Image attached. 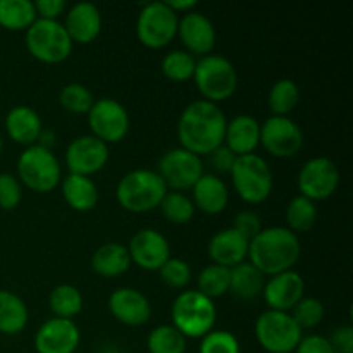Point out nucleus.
<instances>
[{
    "mask_svg": "<svg viewBox=\"0 0 353 353\" xmlns=\"http://www.w3.org/2000/svg\"><path fill=\"white\" fill-rule=\"evenodd\" d=\"M228 119L221 107L209 100H195L185 107L178 121L181 148L195 155H209L224 145Z\"/></svg>",
    "mask_w": 353,
    "mask_h": 353,
    "instance_id": "1",
    "label": "nucleus"
},
{
    "mask_svg": "<svg viewBox=\"0 0 353 353\" xmlns=\"http://www.w3.org/2000/svg\"><path fill=\"white\" fill-rule=\"evenodd\" d=\"M302 254L299 234L288 228L274 226L262 230L248 243L250 264L264 276H276L292 271Z\"/></svg>",
    "mask_w": 353,
    "mask_h": 353,
    "instance_id": "2",
    "label": "nucleus"
},
{
    "mask_svg": "<svg viewBox=\"0 0 353 353\" xmlns=\"http://www.w3.org/2000/svg\"><path fill=\"white\" fill-rule=\"evenodd\" d=\"M168 192V186L157 174V171L134 169L119 179L116 196L124 210L143 214L157 209Z\"/></svg>",
    "mask_w": 353,
    "mask_h": 353,
    "instance_id": "3",
    "label": "nucleus"
},
{
    "mask_svg": "<svg viewBox=\"0 0 353 353\" xmlns=\"http://www.w3.org/2000/svg\"><path fill=\"white\" fill-rule=\"evenodd\" d=\"M171 317L172 326L185 338H203L214 330L217 310L212 300L196 290H186L176 296Z\"/></svg>",
    "mask_w": 353,
    "mask_h": 353,
    "instance_id": "4",
    "label": "nucleus"
},
{
    "mask_svg": "<svg viewBox=\"0 0 353 353\" xmlns=\"http://www.w3.org/2000/svg\"><path fill=\"white\" fill-rule=\"evenodd\" d=\"M193 79L203 100L212 103L233 97L238 86V72L233 62L219 54L203 55L200 61H196Z\"/></svg>",
    "mask_w": 353,
    "mask_h": 353,
    "instance_id": "5",
    "label": "nucleus"
},
{
    "mask_svg": "<svg viewBox=\"0 0 353 353\" xmlns=\"http://www.w3.org/2000/svg\"><path fill=\"white\" fill-rule=\"evenodd\" d=\"M231 179L238 196L247 203H262L269 199L272 192V171L265 159L257 154H248L236 157Z\"/></svg>",
    "mask_w": 353,
    "mask_h": 353,
    "instance_id": "6",
    "label": "nucleus"
},
{
    "mask_svg": "<svg viewBox=\"0 0 353 353\" xmlns=\"http://www.w3.org/2000/svg\"><path fill=\"white\" fill-rule=\"evenodd\" d=\"M26 47L37 61L59 64L71 55L72 40L62 23L37 17L26 30Z\"/></svg>",
    "mask_w": 353,
    "mask_h": 353,
    "instance_id": "7",
    "label": "nucleus"
},
{
    "mask_svg": "<svg viewBox=\"0 0 353 353\" xmlns=\"http://www.w3.org/2000/svg\"><path fill=\"white\" fill-rule=\"evenodd\" d=\"M17 176L33 192H52L62 179L61 162L52 150L31 145L17 159Z\"/></svg>",
    "mask_w": 353,
    "mask_h": 353,
    "instance_id": "8",
    "label": "nucleus"
},
{
    "mask_svg": "<svg viewBox=\"0 0 353 353\" xmlns=\"http://www.w3.org/2000/svg\"><path fill=\"white\" fill-rule=\"evenodd\" d=\"M259 345L269 353H292L302 340V330L293 321L292 314L265 310L255 323Z\"/></svg>",
    "mask_w": 353,
    "mask_h": 353,
    "instance_id": "9",
    "label": "nucleus"
},
{
    "mask_svg": "<svg viewBox=\"0 0 353 353\" xmlns=\"http://www.w3.org/2000/svg\"><path fill=\"white\" fill-rule=\"evenodd\" d=\"M179 17L165 2H148L138 14V40L148 48L168 47L178 34Z\"/></svg>",
    "mask_w": 353,
    "mask_h": 353,
    "instance_id": "10",
    "label": "nucleus"
},
{
    "mask_svg": "<svg viewBox=\"0 0 353 353\" xmlns=\"http://www.w3.org/2000/svg\"><path fill=\"white\" fill-rule=\"evenodd\" d=\"M157 174L165 183L168 190L185 192L195 186L203 176V164L199 155L185 148H171L161 157L157 165Z\"/></svg>",
    "mask_w": 353,
    "mask_h": 353,
    "instance_id": "11",
    "label": "nucleus"
},
{
    "mask_svg": "<svg viewBox=\"0 0 353 353\" xmlns=\"http://www.w3.org/2000/svg\"><path fill=\"white\" fill-rule=\"evenodd\" d=\"M86 116L92 134L105 145L124 140L130 131V114L114 99L95 100Z\"/></svg>",
    "mask_w": 353,
    "mask_h": 353,
    "instance_id": "12",
    "label": "nucleus"
},
{
    "mask_svg": "<svg viewBox=\"0 0 353 353\" xmlns=\"http://www.w3.org/2000/svg\"><path fill=\"white\" fill-rule=\"evenodd\" d=\"M296 185L300 195L312 200L314 203L326 200L340 186V169L330 157L309 159L300 169Z\"/></svg>",
    "mask_w": 353,
    "mask_h": 353,
    "instance_id": "13",
    "label": "nucleus"
},
{
    "mask_svg": "<svg viewBox=\"0 0 353 353\" xmlns=\"http://www.w3.org/2000/svg\"><path fill=\"white\" fill-rule=\"evenodd\" d=\"M261 143L274 157H293L303 147V133L288 116H271L261 124Z\"/></svg>",
    "mask_w": 353,
    "mask_h": 353,
    "instance_id": "14",
    "label": "nucleus"
},
{
    "mask_svg": "<svg viewBox=\"0 0 353 353\" xmlns=\"http://www.w3.org/2000/svg\"><path fill=\"white\" fill-rule=\"evenodd\" d=\"M109 161V145L100 141L93 134L74 138L65 150V165L69 174L92 176L102 171Z\"/></svg>",
    "mask_w": 353,
    "mask_h": 353,
    "instance_id": "15",
    "label": "nucleus"
},
{
    "mask_svg": "<svg viewBox=\"0 0 353 353\" xmlns=\"http://www.w3.org/2000/svg\"><path fill=\"white\" fill-rule=\"evenodd\" d=\"M131 262L145 271H159L165 262L171 259V247L169 241L161 231L145 228L137 231L130 241Z\"/></svg>",
    "mask_w": 353,
    "mask_h": 353,
    "instance_id": "16",
    "label": "nucleus"
},
{
    "mask_svg": "<svg viewBox=\"0 0 353 353\" xmlns=\"http://www.w3.org/2000/svg\"><path fill=\"white\" fill-rule=\"evenodd\" d=\"M81 334L72 319L52 317L38 327L34 334L37 353H74L78 350Z\"/></svg>",
    "mask_w": 353,
    "mask_h": 353,
    "instance_id": "17",
    "label": "nucleus"
},
{
    "mask_svg": "<svg viewBox=\"0 0 353 353\" xmlns=\"http://www.w3.org/2000/svg\"><path fill=\"white\" fill-rule=\"evenodd\" d=\"M303 292H305V281L295 271L271 276V279L264 283L262 288V295L269 310H278V312L292 310L303 299Z\"/></svg>",
    "mask_w": 353,
    "mask_h": 353,
    "instance_id": "18",
    "label": "nucleus"
},
{
    "mask_svg": "<svg viewBox=\"0 0 353 353\" xmlns=\"http://www.w3.org/2000/svg\"><path fill=\"white\" fill-rule=\"evenodd\" d=\"M178 34L188 54L209 55L216 45V28L212 21L202 12H186L178 23Z\"/></svg>",
    "mask_w": 353,
    "mask_h": 353,
    "instance_id": "19",
    "label": "nucleus"
},
{
    "mask_svg": "<svg viewBox=\"0 0 353 353\" xmlns=\"http://www.w3.org/2000/svg\"><path fill=\"white\" fill-rule=\"evenodd\" d=\"M109 310L126 326H143L152 316L150 300L134 288H119L109 296Z\"/></svg>",
    "mask_w": 353,
    "mask_h": 353,
    "instance_id": "20",
    "label": "nucleus"
},
{
    "mask_svg": "<svg viewBox=\"0 0 353 353\" xmlns=\"http://www.w3.org/2000/svg\"><path fill=\"white\" fill-rule=\"evenodd\" d=\"M65 31L72 43H92L102 31V14L92 2H78L65 14Z\"/></svg>",
    "mask_w": 353,
    "mask_h": 353,
    "instance_id": "21",
    "label": "nucleus"
},
{
    "mask_svg": "<svg viewBox=\"0 0 353 353\" xmlns=\"http://www.w3.org/2000/svg\"><path fill=\"white\" fill-rule=\"evenodd\" d=\"M248 243L250 241L241 236L233 228L219 231L209 241L210 261L212 264L233 269L234 265L241 264L248 257Z\"/></svg>",
    "mask_w": 353,
    "mask_h": 353,
    "instance_id": "22",
    "label": "nucleus"
},
{
    "mask_svg": "<svg viewBox=\"0 0 353 353\" xmlns=\"http://www.w3.org/2000/svg\"><path fill=\"white\" fill-rule=\"evenodd\" d=\"M224 145L236 157L255 154V148L261 145V123L248 114L233 117L226 126Z\"/></svg>",
    "mask_w": 353,
    "mask_h": 353,
    "instance_id": "23",
    "label": "nucleus"
},
{
    "mask_svg": "<svg viewBox=\"0 0 353 353\" xmlns=\"http://www.w3.org/2000/svg\"><path fill=\"white\" fill-rule=\"evenodd\" d=\"M6 130L10 140L31 147L37 145L43 128H41V117L33 107L16 105L7 114Z\"/></svg>",
    "mask_w": 353,
    "mask_h": 353,
    "instance_id": "24",
    "label": "nucleus"
},
{
    "mask_svg": "<svg viewBox=\"0 0 353 353\" xmlns=\"http://www.w3.org/2000/svg\"><path fill=\"white\" fill-rule=\"evenodd\" d=\"M193 205L205 214H221L230 203L226 183L214 174H203L193 186Z\"/></svg>",
    "mask_w": 353,
    "mask_h": 353,
    "instance_id": "25",
    "label": "nucleus"
},
{
    "mask_svg": "<svg viewBox=\"0 0 353 353\" xmlns=\"http://www.w3.org/2000/svg\"><path fill=\"white\" fill-rule=\"evenodd\" d=\"M131 257L128 247L123 243H103L93 252L92 255V269L102 278H117L124 274L131 268Z\"/></svg>",
    "mask_w": 353,
    "mask_h": 353,
    "instance_id": "26",
    "label": "nucleus"
},
{
    "mask_svg": "<svg viewBox=\"0 0 353 353\" xmlns=\"http://www.w3.org/2000/svg\"><path fill=\"white\" fill-rule=\"evenodd\" d=\"M62 195L68 205L78 212H90L99 202V190L88 176L68 174L62 181Z\"/></svg>",
    "mask_w": 353,
    "mask_h": 353,
    "instance_id": "27",
    "label": "nucleus"
},
{
    "mask_svg": "<svg viewBox=\"0 0 353 353\" xmlns=\"http://www.w3.org/2000/svg\"><path fill=\"white\" fill-rule=\"evenodd\" d=\"M30 312L21 299L16 293L9 290H0V333L2 334H19L26 327Z\"/></svg>",
    "mask_w": 353,
    "mask_h": 353,
    "instance_id": "28",
    "label": "nucleus"
},
{
    "mask_svg": "<svg viewBox=\"0 0 353 353\" xmlns=\"http://www.w3.org/2000/svg\"><path fill=\"white\" fill-rule=\"evenodd\" d=\"M264 288V274L259 272L250 262H241L231 269L230 292L241 300L259 296Z\"/></svg>",
    "mask_w": 353,
    "mask_h": 353,
    "instance_id": "29",
    "label": "nucleus"
},
{
    "mask_svg": "<svg viewBox=\"0 0 353 353\" xmlns=\"http://www.w3.org/2000/svg\"><path fill=\"white\" fill-rule=\"evenodd\" d=\"M31 0H0V26L9 31H26L37 21Z\"/></svg>",
    "mask_w": 353,
    "mask_h": 353,
    "instance_id": "30",
    "label": "nucleus"
},
{
    "mask_svg": "<svg viewBox=\"0 0 353 353\" xmlns=\"http://www.w3.org/2000/svg\"><path fill=\"white\" fill-rule=\"evenodd\" d=\"M48 307L55 317L61 319H72L83 309V295L76 286L57 285L48 296Z\"/></svg>",
    "mask_w": 353,
    "mask_h": 353,
    "instance_id": "31",
    "label": "nucleus"
},
{
    "mask_svg": "<svg viewBox=\"0 0 353 353\" xmlns=\"http://www.w3.org/2000/svg\"><path fill=\"white\" fill-rule=\"evenodd\" d=\"M300 102V90L293 79L281 78L272 85L268 103L272 116H288Z\"/></svg>",
    "mask_w": 353,
    "mask_h": 353,
    "instance_id": "32",
    "label": "nucleus"
},
{
    "mask_svg": "<svg viewBox=\"0 0 353 353\" xmlns=\"http://www.w3.org/2000/svg\"><path fill=\"white\" fill-rule=\"evenodd\" d=\"M317 221V207L312 200L296 195L286 207V223L293 233H305L312 230Z\"/></svg>",
    "mask_w": 353,
    "mask_h": 353,
    "instance_id": "33",
    "label": "nucleus"
},
{
    "mask_svg": "<svg viewBox=\"0 0 353 353\" xmlns=\"http://www.w3.org/2000/svg\"><path fill=\"white\" fill-rule=\"evenodd\" d=\"M147 348L150 353H185L186 338L172 324H162L150 331Z\"/></svg>",
    "mask_w": 353,
    "mask_h": 353,
    "instance_id": "34",
    "label": "nucleus"
},
{
    "mask_svg": "<svg viewBox=\"0 0 353 353\" xmlns=\"http://www.w3.org/2000/svg\"><path fill=\"white\" fill-rule=\"evenodd\" d=\"M230 278L231 269L217 264L205 265L199 274V290L196 292H200L210 300L219 299L224 293L230 292Z\"/></svg>",
    "mask_w": 353,
    "mask_h": 353,
    "instance_id": "35",
    "label": "nucleus"
},
{
    "mask_svg": "<svg viewBox=\"0 0 353 353\" xmlns=\"http://www.w3.org/2000/svg\"><path fill=\"white\" fill-rule=\"evenodd\" d=\"M195 65L196 61L186 50H171L169 54L164 55V59L161 62L162 74L176 83L192 79L193 72H195Z\"/></svg>",
    "mask_w": 353,
    "mask_h": 353,
    "instance_id": "36",
    "label": "nucleus"
},
{
    "mask_svg": "<svg viewBox=\"0 0 353 353\" xmlns=\"http://www.w3.org/2000/svg\"><path fill=\"white\" fill-rule=\"evenodd\" d=\"M59 102L71 114H88L95 103V97L88 86L72 81L62 86L59 92Z\"/></svg>",
    "mask_w": 353,
    "mask_h": 353,
    "instance_id": "37",
    "label": "nucleus"
},
{
    "mask_svg": "<svg viewBox=\"0 0 353 353\" xmlns=\"http://www.w3.org/2000/svg\"><path fill=\"white\" fill-rule=\"evenodd\" d=\"M162 216L172 224H186L195 216V205L192 199L181 192H168L161 202Z\"/></svg>",
    "mask_w": 353,
    "mask_h": 353,
    "instance_id": "38",
    "label": "nucleus"
},
{
    "mask_svg": "<svg viewBox=\"0 0 353 353\" xmlns=\"http://www.w3.org/2000/svg\"><path fill=\"white\" fill-rule=\"evenodd\" d=\"M293 321L299 324L300 330H312L317 324H321V321L324 319V305L319 299H314V296H307L302 299L295 307H293Z\"/></svg>",
    "mask_w": 353,
    "mask_h": 353,
    "instance_id": "39",
    "label": "nucleus"
},
{
    "mask_svg": "<svg viewBox=\"0 0 353 353\" xmlns=\"http://www.w3.org/2000/svg\"><path fill=\"white\" fill-rule=\"evenodd\" d=\"M200 353H240V343L230 331L216 330L202 338Z\"/></svg>",
    "mask_w": 353,
    "mask_h": 353,
    "instance_id": "40",
    "label": "nucleus"
},
{
    "mask_svg": "<svg viewBox=\"0 0 353 353\" xmlns=\"http://www.w3.org/2000/svg\"><path fill=\"white\" fill-rule=\"evenodd\" d=\"M161 278L169 288H174V290H183L186 285L190 283L192 279V269L190 265L186 264L183 259H176L171 257L161 269Z\"/></svg>",
    "mask_w": 353,
    "mask_h": 353,
    "instance_id": "41",
    "label": "nucleus"
},
{
    "mask_svg": "<svg viewBox=\"0 0 353 353\" xmlns=\"http://www.w3.org/2000/svg\"><path fill=\"white\" fill-rule=\"evenodd\" d=\"M21 199L23 192H21L19 179L9 172H0V209H16L21 203Z\"/></svg>",
    "mask_w": 353,
    "mask_h": 353,
    "instance_id": "42",
    "label": "nucleus"
},
{
    "mask_svg": "<svg viewBox=\"0 0 353 353\" xmlns=\"http://www.w3.org/2000/svg\"><path fill=\"white\" fill-rule=\"evenodd\" d=\"M233 230L238 231L243 238H247L248 241H252L264 228H262L261 217L257 214L250 212V210H243V212H238L236 217H234Z\"/></svg>",
    "mask_w": 353,
    "mask_h": 353,
    "instance_id": "43",
    "label": "nucleus"
},
{
    "mask_svg": "<svg viewBox=\"0 0 353 353\" xmlns=\"http://www.w3.org/2000/svg\"><path fill=\"white\" fill-rule=\"evenodd\" d=\"M330 340L334 353H353V327L340 326L333 331Z\"/></svg>",
    "mask_w": 353,
    "mask_h": 353,
    "instance_id": "44",
    "label": "nucleus"
},
{
    "mask_svg": "<svg viewBox=\"0 0 353 353\" xmlns=\"http://www.w3.org/2000/svg\"><path fill=\"white\" fill-rule=\"evenodd\" d=\"M295 353H334L331 348L330 340L321 334H310L300 340Z\"/></svg>",
    "mask_w": 353,
    "mask_h": 353,
    "instance_id": "45",
    "label": "nucleus"
},
{
    "mask_svg": "<svg viewBox=\"0 0 353 353\" xmlns=\"http://www.w3.org/2000/svg\"><path fill=\"white\" fill-rule=\"evenodd\" d=\"M209 157H210V164H212V168L219 172H231V169H233L234 165V161H236V155H234L226 145H221L219 148L210 152Z\"/></svg>",
    "mask_w": 353,
    "mask_h": 353,
    "instance_id": "46",
    "label": "nucleus"
},
{
    "mask_svg": "<svg viewBox=\"0 0 353 353\" xmlns=\"http://www.w3.org/2000/svg\"><path fill=\"white\" fill-rule=\"evenodd\" d=\"M34 3V10H37V16L40 19H52L57 21V17L61 16L65 10V2L64 0H37Z\"/></svg>",
    "mask_w": 353,
    "mask_h": 353,
    "instance_id": "47",
    "label": "nucleus"
},
{
    "mask_svg": "<svg viewBox=\"0 0 353 353\" xmlns=\"http://www.w3.org/2000/svg\"><path fill=\"white\" fill-rule=\"evenodd\" d=\"M165 3H168V6L171 7L176 14L192 12V10L199 6V2H196V0H165Z\"/></svg>",
    "mask_w": 353,
    "mask_h": 353,
    "instance_id": "48",
    "label": "nucleus"
},
{
    "mask_svg": "<svg viewBox=\"0 0 353 353\" xmlns=\"http://www.w3.org/2000/svg\"><path fill=\"white\" fill-rule=\"evenodd\" d=\"M2 148H3V141H2V137H0V152H2Z\"/></svg>",
    "mask_w": 353,
    "mask_h": 353,
    "instance_id": "49",
    "label": "nucleus"
}]
</instances>
